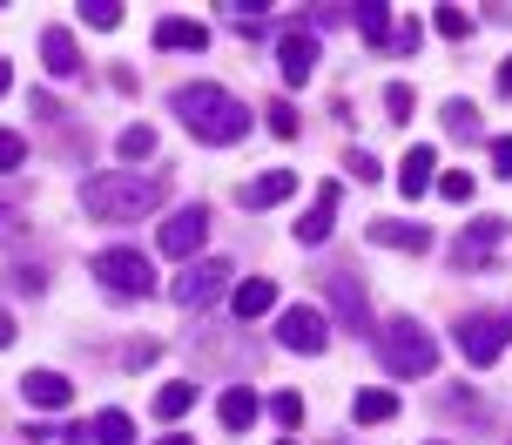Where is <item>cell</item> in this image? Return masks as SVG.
I'll list each match as a JSON object with an SVG mask.
<instances>
[{
  "instance_id": "obj_1",
  "label": "cell",
  "mask_w": 512,
  "mask_h": 445,
  "mask_svg": "<svg viewBox=\"0 0 512 445\" xmlns=\"http://www.w3.org/2000/svg\"><path fill=\"white\" fill-rule=\"evenodd\" d=\"M176 115L189 122V135L196 142H209V149H230V142H243L250 135V108L236 102L230 88H216V81H182L176 88Z\"/></svg>"
},
{
  "instance_id": "obj_2",
  "label": "cell",
  "mask_w": 512,
  "mask_h": 445,
  "mask_svg": "<svg viewBox=\"0 0 512 445\" xmlns=\"http://www.w3.org/2000/svg\"><path fill=\"white\" fill-rule=\"evenodd\" d=\"M81 210L95 223H142L155 210V183L128 176V169H108V176H88L81 183Z\"/></svg>"
},
{
  "instance_id": "obj_3",
  "label": "cell",
  "mask_w": 512,
  "mask_h": 445,
  "mask_svg": "<svg viewBox=\"0 0 512 445\" xmlns=\"http://www.w3.org/2000/svg\"><path fill=\"white\" fill-rule=\"evenodd\" d=\"M378 358H384L391 378H432L438 371V344H432V331H425L418 317H391V324L378 331Z\"/></svg>"
},
{
  "instance_id": "obj_4",
  "label": "cell",
  "mask_w": 512,
  "mask_h": 445,
  "mask_svg": "<svg viewBox=\"0 0 512 445\" xmlns=\"http://www.w3.org/2000/svg\"><path fill=\"white\" fill-rule=\"evenodd\" d=\"M95 284H108V290H122V297H149L155 290V263H149V250H128V243H115V250H95Z\"/></svg>"
},
{
  "instance_id": "obj_5",
  "label": "cell",
  "mask_w": 512,
  "mask_h": 445,
  "mask_svg": "<svg viewBox=\"0 0 512 445\" xmlns=\"http://www.w3.org/2000/svg\"><path fill=\"white\" fill-rule=\"evenodd\" d=\"M452 338H459V351L472 365H499V351L512 344V311H465L452 324Z\"/></svg>"
},
{
  "instance_id": "obj_6",
  "label": "cell",
  "mask_w": 512,
  "mask_h": 445,
  "mask_svg": "<svg viewBox=\"0 0 512 445\" xmlns=\"http://www.w3.org/2000/svg\"><path fill=\"white\" fill-rule=\"evenodd\" d=\"M223 290H230V263L209 257V263H182V277H176V290H169V297H176L182 311H209Z\"/></svg>"
},
{
  "instance_id": "obj_7",
  "label": "cell",
  "mask_w": 512,
  "mask_h": 445,
  "mask_svg": "<svg viewBox=\"0 0 512 445\" xmlns=\"http://www.w3.org/2000/svg\"><path fill=\"white\" fill-rule=\"evenodd\" d=\"M203 243H209V210H203V203L176 210L169 223H162V236H155V250H162V257H182V263H196Z\"/></svg>"
},
{
  "instance_id": "obj_8",
  "label": "cell",
  "mask_w": 512,
  "mask_h": 445,
  "mask_svg": "<svg viewBox=\"0 0 512 445\" xmlns=\"http://www.w3.org/2000/svg\"><path fill=\"white\" fill-rule=\"evenodd\" d=\"M277 338H283V351L317 358V351H324V338H331V324H324V311H317V304H290V311L277 317Z\"/></svg>"
},
{
  "instance_id": "obj_9",
  "label": "cell",
  "mask_w": 512,
  "mask_h": 445,
  "mask_svg": "<svg viewBox=\"0 0 512 445\" xmlns=\"http://www.w3.org/2000/svg\"><path fill=\"white\" fill-rule=\"evenodd\" d=\"M499 243H506V216H479V223H465L459 250H452V270H486L499 257Z\"/></svg>"
},
{
  "instance_id": "obj_10",
  "label": "cell",
  "mask_w": 512,
  "mask_h": 445,
  "mask_svg": "<svg viewBox=\"0 0 512 445\" xmlns=\"http://www.w3.org/2000/svg\"><path fill=\"white\" fill-rule=\"evenodd\" d=\"M337 203H344V189H337V183L317 189V196H310V210L297 216V243H310V250H317V243L331 236V223H337Z\"/></svg>"
},
{
  "instance_id": "obj_11",
  "label": "cell",
  "mask_w": 512,
  "mask_h": 445,
  "mask_svg": "<svg viewBox=\"0 0 512 445\" xmlns=\"http://www.w3.org/2000/svg\"><path fill=\"white\" fill-rule=\"evenodd\" d=\"M364 243H378V250H432V230H425V223L378 216V223H364Z\"/></svg>"
},
{
  "instance_id": "obj_12",
  "label": "cell",
  "mask_w": 512,
  "mask_h": 445,
  "mask_svg": "<svg viewBox=\"0 0 512 445\" xmlns=\"http://www.w3.org/2000/svg\"><path fill=\"white\" fill-rule=\"evenodd\" d=\"M398 183H405V196H425V189H438V149H432V142H418V149L398 162Z\"/></svg>"
},
{
  "instance_id": "obj_13",
  "label": "cell",
  "mask_w": 512,
  "mask_h": 445,
  "mask_svg": "<svg viewBox=\"0 0 512 445\" xmlns=\"http://www.w3.org/2000/svg\"><path fill=\"white\" fill-rule=\"evenodd\" d=\"M41 61H48V75H81V48L68 27H41Z\"/></svg>"
},
{
  "instance_id": "obj_14",
  "label": "cell",
  "mask_w": 512,
  "mask_h": 445,
  "mask_svg": "<svg viewBox=\"0 0 512 445\" xmlns=\"http://www.w3.org/2000/svg\"><path fill=\"white\" fill-rule=\"evenodd\" d=\"M277 304V284L270 277H250V284H236V297H230V317L236 324H256V317Z\"/></svg>"
},
{
  "instance_id": "obj_15",
  "label": "cell",
  "mask_w": 512,
  "mask_h": 445,
  "mask_svg": "<svg viewBox=\"0 0 512 445\" xmlns=\"http://www.w3.org/2000/svg\"><path fill=\"white\" fill-rule=\"evenodd\" d=\"M21 392H27V405H48V412H61V405L75 398V385H68L61 371H27V378H21Z\"/></svg>"
},
{
  "instance_id": "obj_16",
  "label": "cell",
  "mask_w": 512,
  "mask_h": 445,
  "mask_svg": "<svg viewBox=\"0 0 512 445\" xmlns=\"http://www.w3.org/2000/svg\"><path fill=\"white\" fill-rule=\"evenodd\" d=\"M310 68H317V34H283V81L304 88Z\"/></svg>"
},
{
  "instance_id": "obj_17",
  "label": "cell",
  "mask_w": 512,
  "mask_h": 445,
  "mask_svg": "<svg viewBox=\"0 0 512 445\" xmlns=\"http://www.w3.org/2000/svg\"><path fill=\"white\" fill-rule=\"evenodd\" d=\"M290 189H297V176H290V169H270V176H256V183L243 189V210H277Z\"/></svg>"
},
{
  "instance_id": "obj_18",
  "label": "cell",
  "mask_w": 512,
  "mask_h": 445,
  "mask_svg": "<svg viewBox=\"0 0 512 445\" xmlns=\"http://www.w3.org/2000/svg\"><path fill=\"white\" fill-rule=\"evenodd\" d=\"M256 412H263V405H256V392H250V385H230V392H223V405H216V419L230 425V432H250V425H256Z\"/></svg>"
},
{
  "instance_id": "obj_19",
  "label": "cell",
  "mask_w": 512,
  "mask_h": 445,
  "mask_svg": "<svg viewBox=\"0 0 512 445\" xmlns=\"http://www.w3.org/2000/svg\"><path fill=\"white\" fill-rule=\"evenodd\" d=\"M331 304H337V317H344V331H364V324H371V311H364V290L351 284V277H331Z\"/></svg>"
},
{
  "instance_id": "obj_20",
  "label": "cell",
  "mask_w": 512,
  "mask_h": 445,
  "mask_svg": "<svg viewBox=\"0 0 512 445\" xmlns=\"http://www.w3.org/2000/svg\"><path fill=\"white\" fill-rule=\"evenodd\" d=\"M351 21H358V34L371 41V48H391V7H384V0H364V7H351Z\"/></svg>"
},
{
  "instance_id": "obj_21",
  "label": "cell",
  "mask_w": 512,
  "mask_h": 445,
  "mask_svg": "<svg viewBox=\"0 0 512 445\" xmlns=\"http://www.w3.org/2000/svg\"><path fill=\"white\" fill-rule=\"evenodd\" d=\"M155 41L182 54V48H203V41H209V27H203V21H182V14H169V21L155 27Z\"/></svg>"
},
{
  "instance_id": "obj_22",
  "label": "cell",
  "mask_w": 512,
  "mask_h": 445,
  "mask_svg": "<svg viewBox=\"0 0 512 445\" xmlns=\"http://www.w3.org/2000/svg\"><path fill=\"white\" fill-rule=\"evenodd\" d=\"M351 419H358V425H391V419H398V398H391V392H358Z\"/></svg>"
},
{
  "instance_id": "obj_23",
  "label": "cell",
  "mask_w": 512,
  "mask_h": 445,
  "mask_svg": "<svg viewBox=\"0 0 512 445\" xmlns=\"http://www.w3.org/2000/svg\"><path fill=\"white\" fill-rule=\"evenodd\" d=\"M115 149H122V162H149L155 156V129H149V122H128Z\"/></svg>"
},
{
  "instance_id": "obj_24",
  "label": "cell",
  "mask_w": 512,
  "mask_h": 445,
  "mask_svg": "<svg viewBox=\"0 0 512 445\" xmlns=\"http://www.w3.org/2000/svg\"><path fill=\"white\" fill-rule=\"evenodd\" d=\"M189 405H196V392H189V385H162V392H155V419H162V425H176L182 412H189Z\"/></svg>"
},
{
  "instance_id": "obj_25",
  "label": "cell",
  "mask_w": 512,
  "mask_h": 445,
  "mask_svg": "<svg viewBox=\"0 0 512 445\" xmlns=\"http://www.w3.org/2000/svg\"><path fill=\"white\" fill-rule=\"evenodd\" d=\"M95 439L102 445H135V419H128V412H102V419H95Z\"/></svg>"
},
{
  "instance_id": "obj_26",
  "label": "cell",
  "mask_w": 512,
  "mask_h": 445,
  "mask_svg": "<svg viewBox=\"0 0 512 445\" xmlns=\"http://www.w3.org/2000/svg\"><path fill=\"white\" fill-rule=\"evenodd\" d=\"M432 27H438V34H445V41H465V34H472V14L445 0V7H432Z\"/></svg>"
},
{
  "instance_id": "obj_27",
  "label": "cell",
  "mask_w": 512,
  "mask_h": 445,
  "mask_svg": "<svg viewBox=\"0 0 512 445\" xmlns=\"http://www.w3.org/2000/svg\"><path fill=\"white\" fill-rule=\"evenodd\" d=\"M344 176H358V183H378V176H384V162L371 156V149H344Z\"/></svg>"
},
{
  "instance_id": "obj_28",
  "label": "cell",
  "mask_w": 512,
  "mask_h": 445,
  "mask_svg": "<svg viewBox=\"0 0 512 445\" xmlns=\"http://www.w3.org/2000/svg\"><path fill=\"white\" fill-rule=\"evenodd\" d=\"M438 196H445V203H472L479 189H472V176H465V169H445V176H438Z\"/></svg>"
},
{
  "instance_id": "obj_29",
  "label": "cell",
  "mask_w": 512,
  "mask_h": 445,
  "mask_svg": "<svg viewBox=\"0 0 512 445\" xmlns=\"http://www.w3.org/2000/svg\"><path fill=\"white\" fill-rule=\"evenodd\" d=\"M445 129L452 135H479V108L472 102H445Z\"/></svg>"
},
{
  "instance_id": "obj_30",
  "label": "cell",
  "mask_w": 512,
  "mask_h": 445,
  "mask_svg": "<svg viewBox=\"0 0 512 445\" xmlns=\"http://www.w3.org/2000/svg\"><path fill=\"white\" fill-rule=\"evenodd\" d=\"M81 21L88 27H122V7H115V0H81Z\"/></svg>"
},
{
  "instance_id": "obj_31",
  "label": "cell",
  "mask_w": 512,
  "mask_h": 445,
  "mask_svg": "<svg viewBox=\"0 0 512 445\" xmlns=\"http://www.w3.org/2000/svg\"><path fill=\"white\" fill-rule=\"evenodd\" d=\"M270 419H277V425H304V398L277 392V398H270Z\"/></svg>"
},
{
  "instance_id": "obj_32",
  "label": "cell",
  "mask_w": 512,
  "mask_h": 445,
  "mask_svg": "<svg viewBox=\"0 0 512 445\" xmlns=\"http://www.w3.org/2000/svg\"><path fill=\"white\" fill-rule=\"evenodd\" d=\"M21 162H27V142L14 129H0V176H7V169H21Z\"/></svg>"
},
{
  "instance_id": "obj_33",
  "label": "cell",
  "mask_w": 512,
  "mask_h": 445,
  "mask_svg": "<svg viewBox=\"0 0 512 445\" xmlns=\"http://www.w3.org/2000/svg\"><path fill=\"white\" fill-rule=\"evenodd\" d=\"M155 351H162V344H155V338H149V344L135 338V344H128V351H122V365H128V371H142V365H155Z\"/></svg>"
},
{
  "instance_id": "obj_34",
  "label": "cell",
  "mask_w": 512,
  "mask_h": 445,
  "mask_svg": "<svg viewBox=\"0 0 512 445\" xmlns=\"http://www.w3.org/2000/svg\"><path fill=\"white\" fill-rule=\"evenodd\" d=\"M384 115H391V122H411V88H391V95H384Z\"/></svg>"
},
{
  "instance_id": "obj_35",
  "label": "cell",
  "mask_w": 512,
  "mask_h": 445,
  "mask_svg": "<svg viewBox=\"0 0 512 445\" xmlns=\"http://www.w3.org/2000/svg\"><path fill=\"white\" fill-rule=\"evenodd\" d=\"M270 129H277V135H297V108L277 102V108H270Z\"/></svg>"
},
{
  "instance_id": "obj_36",
  "label": "cell",
  "mask_w": 512,
  "mask_h": 445,
  "mask_svg": "<svg viewBox=\"0 0 512 445\" xmlns=\"http://www.w3.org/2000/svg\"><path fill=\"white\" fill-rule=\"evenodd\" d=\"M492 169H499V176H512V135H499V142H492Z\"/></svg>"
},
{
  "instance_id": "obj_37",
  "label": "cell",
  "mask_w": 512,
  "mask_h": 445,
  "mask_svg": "<svg viewBox=\"0 0 512 445\" xmlns=\"http://www.w3.org/2000/svg\"><path fill=\"white\" fill-rule=\"evenodd\" d=\"M411 48H418V27H398V34H391V48H384V54H411Z\"/></svg>"
},
{
  "instance_id": "obj_38",
  "label": "cell",
  "mask_w": 512,
  "mask_h": 445,
  "mask_svg": "<svg viewBox=\"0 0 512 445\" xmlns=\"http://www.w3.org/2000/svg\"><path fill=\"white\" fill-rule=\"evenodd\" d=\"M0 236H21V216L14 210H0Z\"/></svg>"
},
{
  "instance_id": "obj_39",
  "label": "cell",
  "mask_w": 512,
  "mask_h": 445,
  "mask_svg": "<svg viewBox=\"0 0 512 445\" xmlns=\"http://www.w3.org/2000/svg\"><path fill=\"white\" fill-rule=\"evenodd\" d=\"M499 95H512V54L499 61Z\"/></svg>"
},
{
  "instance_id": "obj_40",
  "label": "cell",
  "mask_w": 512,
  "mask_h": 445,
  "mask_svg": "<svg viewBox=\"0 0 512 445\" xmlns=\"http://www.w3.org/2000/svg\"><path fill=\"white\" fill-rule=\"evenodd\" d=\"M0 344H14V317L0 311Z\"/></svg>"
},
{
  "instance_id": "obj_41",
  "label": "cell",
  "mask_w": 512,
  "mask_h": 445,
  "mask_svg": "<svg viewBox=\"0 0 512 445\" xmlns=\"http://www.w3.org/2000/svg\"><path fill=\"white\" fill-rule=\"evenodd\" d=\"M7 81H14V68H7V61H0V95H7Z\"/></svg>"
},
{
  "instance_id": "obj_42",
  "label": "cell",
  "mask_w": 512,
  "mask_h": 445,
  "mask_svg": "<svg viewBox=\"0 0 512 445\" xmlns=\"http://www.w3.org/2000/svg\"><path fill=\"white\" fill-rule=\"evenodd\" d=\"M162 445H189V439H182V432H169V439H162Z\"/></svg>"
},
{
  "instance_id": "obj_43",
  "label": "cell",
  "mask_w": 512,
  "mask_h": 445,
  "mask_svg": "<svg viewBox=\"0 0 512 445\" xmlns=\"http://www.w3.org/2000/svg\"><path fill=\"white\" fill-rule=\"evenodd\" d=\"M283 445H290V439H283Z\"/></svg>"
}]
</instances>
